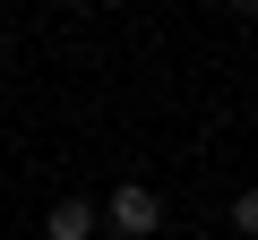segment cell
Segmentation results:
<instances>
[{
	"mask_svg": "<svg viewBox=\"0 0 258 240\" xmlns=\"http://www.w3.org/2000/svg\"><path fill=\"white\" fill-rule=\"evenodd\" d=\"M103 214H112V231H129V240H155V231H164V197H155L147 180H120V189L103 197Z\"/></svg>",
	"mask_w": 258,
	"mask_h": 240,
	"instance_id": "6da1fadb",
	"label": "cell"
},
{
	"mask_svg": "<svg viewBox=\"0 0 258 240\" xmlns=\"http://www.w3.org/2000/svg\"><path fill=\"white\" fill-rule=\"evenodd\" d=\"M43 231H52V240H86V231H95V197H60V206L43 214Z\"/></svg>",
	"mask_w": 258,
	"mask_h": 240,
	"instance_id": "7a4b0ae2",
	"label": "cell"
},
{
	"mask_svg": "<svg viewBox=\"0 0 258 240\" xmlns=\"http://www.w3.org/2000/svg\"><path fill=\"white\" fill-rule=\"evenodd\" d=\"M232 231H241V240H258V180L232 197Z\"/></svg>",
	"mask_w": 258,
	"mask_h": 240,
	"instance_id": "3957f363",
	"label": "cell"
}]
</instances>
